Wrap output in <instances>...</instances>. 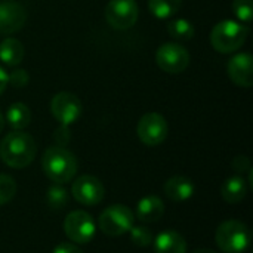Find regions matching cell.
<instances>
[{"mask_svg": "<svg viewBox=\"0 0 253 253\" xmlns=\"http://www.w3.org/2000/svg\"><path fill=\"white\" fill-rule=\"evenodd\" d=\"M36 142L27 132L12 130L0 142V159L12 169L27 168L36 159Z\"/></svg>", "mask_w": 253, "mask_h": 253, "instance_id": "obj_1", "label": "cell"}, {"mask_svg": "<svg viewBox=\"0 0 253 253\" xmlns=\"http://www.w3.org/2000/svg\"><path fill=\"white\" fill-rule=\"evenodd\" d=\"M42 168L44 175L55 184L70 182L77 172V160L65 147H49L42 157Z\"/></svg>", "mask_w": 253, "mask_h": 253, "instance_id": "obj_2", "label": "cell"}, {"mask_svg": "<svg viewBox=\"0 0 253 253\" xmlns=\"http://www.w3.org/2000/svg\"><path fill=\"white\" fill-rule=\"evenodd\" d=\"M248 34V25L237 21L225 19L213 27L211 33V43L213 49L221 53H233L245 44Z\"/></svg>", "mask_w": 253, "mask_h": 253, "instance_id": "obj_3", "label": "cell"}, {"mask_svg": "<svg viewBox=\"0 0 253 253\" xmlns=\"http://www.w3.org/2000/svg\"><path fill=\"white\" fill-rule=\"evenodd\" d=\"M215 243L224 253H245L251 246V230L240 221L228 219L216 228Z\"/></svg>", "mask_w": 253, "mask_h": 253, "instance_id": "obj_4", "label": "cell"}, {"mask_svg": "<svg viewBox=\"0 0 253 253\" xmlns=\"http://www.w3.org/2000/svg\"><path fill=\"white\" fill-rule=\"evenodd\" d=\"M135 222L133 212L125 205H111L102 211L98 225L99 230L110 237H119L127 233Z\"/></svg>", "mask_w": 253, "mask_h": 253, "instance_id": "obj_5", "label": "cell"}, {"mask_svg": "<svg viewBox=\"0 0 253 253\" xmlns=\"http://www.w3.org/2000/svg\"><path fill=\"white\" fill-rule=\"evenodd\" d=\"M64 231L71 243L87 245L96 233V224L90 213L74 211L64 219Z\"/></svg>", "mask_w": 253, "mask_h": 253, "instance_id": "obj_6", "label": "cell"}, {"mask_svg": "<svg viewBox=\"0 0 253 253\" xmlns=\"http://www.w3.org/2000/svg\"><path fill=\"white\" fill-rule=\"evenodd\" d=\"M138 138L142 144L148 147H156L165 142L169 133V126L166 119L159 113H147L144 114L136 126Z\"/></svg>", "mask_w": 253, "mask_h": 253, "instance_id": "obj_7", "label": "cell"}, {"mask_svg": "<svg viewBox=\"0 0 253 253\" xmlns=\"http://www.w3.org/2000/svg\"><path fill=\"white\" fill-rule=\"evenodd\" d=\"M139 9L135 0H111L105 6V19L116 30H127L138 21Z\"/></svg>", "mask_w": 253, "mask_h": 253, "instance_id": "obj_8", "label": "cell"}, {"mask_svg": "<svg viewBox=\"0 0 253 253\" xmlns=\"http://www.w3.org/2000/svg\"><path fill=\"white\" fill-rule=\"evenodd\" d=\"M156 62L163 71L179 74L185 71L190 64V53L182 44L165 43L156 52Z\"/></svg>", "mask_w": 253, "mask_h": 253, "instance_id": "obj_9", "label": "cell"}, {"mask_svg": "<svg viewBox=\"0 0 253 253\" xmlns=\"http://www.w3.org/2000/svg\"><path fill=\"white\" fill-rule=\"evenodd\" d=\"M82 101L71 92H59L50 101V113L62 126H70L82 116Z\"/></svg>", "mask_w": 253, "mask_h": 253, "instance_id": "obj_10", "label": "cell"}, {"mask_svg": "<svg viewBox=\"0 0 253 253\" xmlns=\"http://www.w3.org/2000/svg\"><path fill=\"white\" fill-rule=\"evenodd\" d=\"M71 196L83 206H95L102 202L105 188L98 178L92 175H82L73 182Z\"/></svg>", "mask_w": 253, "mask_h": 253, "instance_id": "obj_11", "label": "cell"}, {"mask_svg": "<svg viewBox=\"0 0 253 253\" xmlns=\"http://www.w3.org/2000/svg\"><path fill=\"white\" fill-rule=\"evenodd\" d=\"M27 21L25 7L15 0L0 1V36H9L24 27Z\"/></svg>", "mask_w": 253, "mask_h": 253, "instance_id": "obj_12", "label": "cell"}, {"mask_svg": "<svg viewBox=\"0 0 253 253\" xmlns=\"http://www.w3.org/2000/svg\"><path fill=\"white\" fill-rule=\"evenodd\" d=\"M227 71L234 84L251 87L253 84V59L251 53L242 52L234 55L227 65Z\"/></svg>", "mask_w": 253, "mask_h": 253, "instance_id": "obj_13", "label": "cell"}, {"mask_svg": "<svg viewBox=\"0 0 253 253\" xmlns=\"http://www.w3.org/2000/svg\"><path fill=\"white\" fill-rule=\"evenodd\" d=\"M156 253H187V242L176 230H165L153 240Z\"/></svg>", "mask_w": 253, "mask_h": 253, "instance_id": "obj_14", "label": "cell"}, {"mask_svg": "<svg viewBox=\"0 0 253 253\" xmlns=\"http://www.w3.org/2000/svg\"><path fill=\"white\" fill-rule=\"evenodd\" d=\"M163 190H165V194L168 196V199H170L173 202H185L194 196L196 187L190 178L176 175L166 181Z\"/></svg>", "mask_w": 253, "mask_h": 253, "instance_id": "obj_15", "label": "cell"}, {"mask_svg": "<svg viewBox=\"0 0 253 253\" xmlns=\"http://www.w3.org/2000/svg\"><path fill=\"white\" fill-rule=\"evenodd\" d=\"M165 213V203L154 194L142 197L136 205V218L141 222H157Z\"/></svg>", "mask_w": 253, "mask_h": 253, "instance_id": "obj_16", "label": "cell"}, {"mask_svg": "<svg viewBox=\"0 0 253 253\" xmlns=\"http://www.w3.org/2000/svg\"><path fill=\"white\" fill-rule=\"evenodd\" d=\"M221 196L230 205L240 203L248 196V182H246V179L243 176H239V175L227 178L224 181L222 187H221Z\"/></svg>", "mask_w": 253, "mask_h": 253, "instance_id": "obj_17", "label": "cell"}, {"mask_svg": "<svg viewBox=\"0 0 253 253\" xmlns=\"http://www.w3.org/2000/svg\"><path fill=\"white\" fill-rule=\"evenodd\" d=\"M24 46L18 39L6 37L0 43V61L9 67H16L22 62Z\"/></svg>", "mask_w": 253, "mask_h": 253, "instance_id": "obj_18", "label": "cell"}, {"mask_svg": "<svg viewBox=\"0 0 253 253\" xmlns=\"http://www.w3.org/2000/svg\"><path fill=\"white\" fill-rule=\"evenodd\" d=\"M6 122L13 130H22L31 122V111L24 102H15L6 111Z\"/></svg>", "mask_w": 253, "mask_h": 253, "instance_id": "obj_19", "label": "cell"}, {"mask_svg": "<svg viewBox=\"0 0 253 253\" xmlns=\"http://www.w3.org/2000/svg\"><path fill=\"white\" fill-rule=\"evenodd\" d=\"M182 0H148L150 12L159 19H168L179 12Z\"/></svg>", "mask_w": 253, "mask_h": 253, "instance_id": "obj_20", "label": "cell"}, {"mask_svg": "<svg viewBox=\"0 0 253 253\" xmlns=\"http://www.w3.org/2000/svg\"><path fill=\"white\" fill-rule=\"evenodd\" d=\"M168 31L172 39L178 42H187L191 40L194 36V27L188 19H175L168 24Z\"/></svg>", "mask_w": 253, "mask_h": 253, "instance_id": "obj_21", "label": "cell"}, {"mask_svg": "<svg viewBox=\"0 0 253 253\" xmlns=\"http://www.w3.org/2000/svg\"><path fill=\"white\" fill-rule=\"evenodd\" d=\"M46 199H47V205L50 209L59 211L68 203V193L64 187H61L59 184H55L47 190Z\"/></svg>", "mask_w": 253, "mask_h": 253, "instance_id": "obj_22", "label": "cell"}, {"mask_svg": "<svg viewBox=\"0 0 253 253\" xmlns=\"http://www.w3.org/2000/svg\"><path fill=\"white\" fill-rule=\"evenodd\" d=\"M130 233V240L135 246L138 248H148L153 245V240H154V236L151 233L150 228L144 227V225H138V227H132L129 230Z\"/></svg>", "mask_w": 253, "mask_h": 253, "instance_id": "obj_23", "label": "cell"}, {"mask_svg": "<svg viewBox=\"0 0 253 253\" xmlns=\"http://www.w3.org/2000/svg\"><path fill=\"white\" fill-rule=\"evenodd\" d=\"M233 12L240 22L249 25L253 18L252 0H233Z\"/></svg>", "mask_w": 253, "mask_h": 253, "instance_id": "obj_24", "label": "cell"}, {"mask_svg": "<svg viewBox=\"0 0 253 253\" xmlns=\"http://www.w3.org/2000/svg\"><path fill=\"white\" fill-rule=\"evenodd\" d=\"M16 194V182L12 176L0 173V206L9 203Z\"/></svg>", "mask_w": 253, "mask_h": 253, "instance_id": "obj_25", "label": "cell"}, {"mask_svg": "<svg viewBox=\"0 0 253 253\" xmlns=\"http://www.w3.org/2000/svg\"><path fill=\"white\" fill-rule=\"evenodd\" d=\"M30 80V76L25 70H15L12 74H7V83H10L13 87H24Z\"/></svg>", "mask_w": 253, "mask_h": 253, "instance_id": "obj_26", "label": "cell"}, {"mask_svg": "<svg viewBox=\"0 0 253 253\" xmlns=\"http://www.w3.org/2000/svg\"><path fill=\"white\" fill-rule=\"evenodd\" d=\"M231 166H233V169H234L236 172H239V173H246V172H249V170L252 169V168H251V160H249L246 156H237V157L233 160Z\"/></svg>", "mask_w": 253, "mask_h": 253, "instance_id": "obj_27", "label": "cell"}, {"mask_svg": "<svg viewBox=\"0 0 253 253\" xmlns=\"http://www.w3.org/2000/svg\"><path fill=\"white\" fill-rule=\"evenodd\" d=\"M70 139V132H68V126H59V129H56L55 132V141L58 142L59 147H65V144Z\"/></svg>", "mask_w": 253, "mask_h": 253, "instance_id": "obj_28", "label": "cell"}, {"mask_svg": "<svg viewBox=\"0 0 253 253\" xmlns=\"http://www.w3.org/2000/svg\"><path fill=\"white\" fill-rule=\"evenodd\" d=\"M52 253H83L74 243H59Z\"/></svg>", "mask_w": 253, "mask_h": 253, "instance_id": "obj_29", "label": "cell"}, {"mask_svg": "<svg viewBox=\"0 0 253 253\" xmlns=\"http://www.w3.org/2000/svg\"><path fill=\"white\" fill-rule=\"evenodd\" d=\"M7 84H9L7 83V73L0 67V95L3 93V90L6 89Z\"/></svg>", "mask_w": 253, "mask_h": 253, "instance_id": "obj_30", "label": "cell"}, {"mask_svg": "<svg viewBox=\"0 0 253 253\" xmlns=\"http://www.w3.org/2000/svg\"><path fill=\"white\" fill-rule=\"evenodd\" d=\"M193 253H216L215 251H212V249H206V248H203V249H197V251H194Z\"/></svg>", "mask_w": 253, "mask_h": 253, "instance_id": "obj_31", "label": "cell"}, {"mask_svg": "<svg viewBox=\"0 0 253 253\" xmlns=\"http://www.w3.org/2000/svg\"><path fill=\"white\" fill-rule=\"evenodd\" d=\"M3 127H4V116L0 111V133L3 132Z\"/></svg>", "mask_w": 253, "mask_h": 253, "instance_id": "obj_32", "label": "cell"}]
</instances>
